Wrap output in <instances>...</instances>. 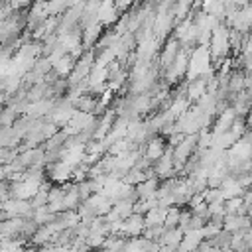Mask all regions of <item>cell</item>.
Instances as JSON below:
<instances>
[{
  "label": "cell",
  "mask_w": 252,
  "mask_h": 252,
  "mask_svg": "<svg viewBox=\"0 0 252 252\" xmlns=\"http://www.w3.org/2000/svg\"><path fill=\"white\" fill-rule=\"evenodd\" d=\"M0 181H6V171H4L2 165H0Z\"/></svg>",
  "instance_id": "obj_6"
},
{
  "label": "cell",
  "mask_w": 252,
  "mask_h": 252,
  "mask_svg": "<svg viewBox=\"0 0 252 252\" xmlns=\"http://www.w3.org/2000/svg\"><path fill=\"white\" fill-rule=\"evenodd\" d=\"M187 61H189L187 51H185V49H179V53H177V57L173 59V63L165 69V77H167V81H169V83L177 81V79L185 73V69H187Z\"/></svg>",
  "instance_id": "obj_2"
},
{
  "label": "cell",
  "mask_w": 252,
  "mask_h": 252,
  "mask_svg": "<svg viewBox=\"0 0 252 252\" xmlns=\"http://www.w3.org/2000/svg\"><path fill=\"white\" fill-rule=\"evenodd\" d=\"M179 217H181V209H179V207H169L167 213H165L163 226H165V228H177V224H179Z\"/></svg>",
  "instance_id": "obj_5"
},
{
  "label": "cell",
  "mask_w": 252,
  "mask_h": 252,
  "mask_svg": "<svg viewBox=\"0 0 252 252\" xmlns=\"http://www.w3.org/2000/svg\"><path fill=\"white\" fill-rule=\"evenodd\" d=\"M100 30H102V24H100V22H96V24L85 28V32H83V41H85L87 47H91V45L100 37Z\"/></svg>",
  "instance_id": "obj_4"
},
{
  "label": "cell",
  "mask_w": 252,
  "mask_h": 252,
  "mask_svg": "<svg viewBox=\"0 0 252 252\" xmlns=\"http://www.w3.org/2000/svg\"><path fill=\"white\" fill-rule=\"evenodd\" d=\"M177 53H179V41L177 39H169L167 45L163 47V51L159 53V63L167 69L173 63V59L177 57Z\"/></svg>",
  "instance_id": "obj_3"
},
{
  "label": "cell",
  "mask_w": 252,
  "mask_h": 252,
  "mask_svg": "<svg viewBox=\"0 0 252 252\" xmlns=\"http://www.w3.org/2000/svg\"><path fill=\"white\" fill-rule=\"evenodd\" d=\"M169 146H165V140L161 136H156L152 140H148L144 144V158L150 161V163H156L165 152H167Z\"/></svg>",
  "instance_id": "obj_1"
}]
</instances>
